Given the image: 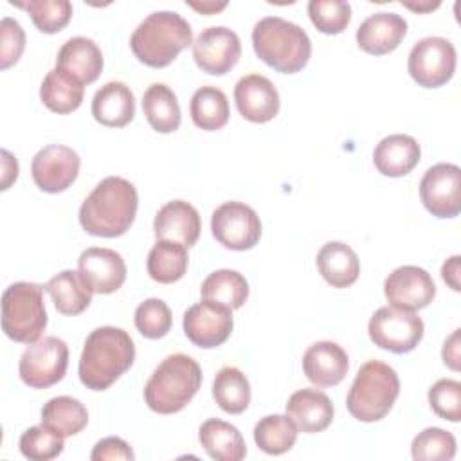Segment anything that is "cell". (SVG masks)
<instances>
[{
  "instance_id": "obj_1",
  "label": "cell",
  "mask_w": 461,
  "mask_h": 461,
  "mask_svg": "<svg viewBox=\"0 0 461 461\" xmlns=\"http://www.w3.org/2000/svg\"><path fill=\"white\" fill-rule=\"evenodd\" d=\"M137 207L135 185L122 176H106L81 203L79 223L92 236L117 238L131 227Z\"/></svg>"
},
{
  "instance_id": "obj_2",
  "label": "cell",
  "mask_w": 461,
  "mask_h": 461,
  "mask_svg": "<svg viewBox=\"0 0 461 461\" xmlns=\"http://www.w3.org/2000/svg\"><path fill=\"white\" fill-rule=\"evenodd\" d=\"M135 360V344L128 331L101 326L90 331L79 357V380L86 389L104 391L119 380Z\"/></svg>"
},
{
  "instance_id": "obj_3",
  "label": "cell",
  "mask_w": 461,
  "mask_h": 461,
  "mask_svg": "<svg viewBox=\"0 0 461 461\" xmlns=\"http://www.w3.org/2000/svg\"><path fill=\"white\" fill-rule=\"evenodd\" d=\"M189 45H193V29L175 11L148 14L130 38L135 58L153 68L167 67Z\"/></svg>"
},
{
  "instance_id": "obj_4",
  "label": "cell",
  "mask_w": 461,
  "mask_h": 461,
  "mask_svg": "<svg viewBox=\"0 0 461 461\" xmlns=\"http://www.w3.org/2000/svg\"><path fill=\"white\" fill-rule=\"evenodd\" d=\"M256 56L283 74L303 70L312 56V41L306 31L281 16H265L252 29Z\"/></svg>"
},
{
  "instance_id": "obj_5",
  "label": "cell",
  "mask_w": 461,
  "mask_h": 461,
  "mask_svg": "<svg viewBox=\"0 0 461 461\" xmlns=\"http://www.w3.org/2000/svg\"><path fill=\"white\" fill-rule=\"evenodd\" d=\"M200 385L202 367L198 362L185 353H175L151 373L144 387V402L158 414H173L193 400Z\"/></svg>"
},
{
  "instance_id": "obj_6",
  "label": "cell",
  "mask_w": 461,
  "mask_h": 461,
  "mask_svg": "<svg viewBox=\"0 0 461 461\" xmlns=\"http://www.w3.org/2000/svg\"><path fill=\"white\" fill-rule=\"evenodd\" d=\"M398 394V373L382 360H367L348 391L346 405L355 420L373 423L389 414Z\"/></svg>"
},
{
  "instance_id": "obj_7",
  "label": "cell",
  "mask_w": 461,
  "mask_h": 461,
  "mask_svg": "<svg viewBox=\"0 0 461 461\" xmlns=\"http://www.w3.org/2000/svg\"><path fill=\"white\" fill-rule=\"evenodd\" d=\"M43 286L29 281L9 285L2 294V330L14 342L32 344L47 328Z\"/></svg>"
},
{
  "instance_id": "obj_8",
  "label": "cell",
  "mask_w": 461,
  "mask_h": 461,
  "mask_svg": "<svg viewBox=\"0 0 461 461\" xmlns=\"http://www.w3.org/2000/svg\"><path fill=\"white\" fill-rule=\"evenodd\" d=\"M423 331L421 317L396 306L378 308L367 324V333L375 346L396 355L412 351L423 339Z\"/></svg>"
},
{
  "instance_id": "obj_9",
  "label": "cell",
  "mask_w": 461,
  "mask_h": 461,
  "mask_svg": "<svg viewBox=\"0 0 461 461\" xmlns=\"http://www.w3.org/2000/svg\"><path fill=\"white\" fill-rule=\"evenodd\" d=\"M456 47L441 36H427L416 41L407 58L411 77L423 88H438L448 83L456 72Z\"/></svg>"
},
{
  "instance_id": "obj_10",
  "label": "cell",
  "mask_w": 461,
  "mask_h": 461,
  "mask_svg": "<svg viewBox=\"0 0 461 461\" xmlns=\"http://www.w3.org/2000/svg\"><path fill=\"white\" fill-rule=\"evenodd\" d=\"M68 367V348L58 337H43L29 344L18 362V373L25 385L47 389L63 380Z\"/></svg>"
},
{
  "instance_id": "obj_11",
  "label": "cell",
  "mask_w": 461,
  "mask_h": 461,
  "mask_svg": "<svg viewBox=\"0 0 461 461\" xmlns=\"http://www.w3.org/2000/svg\"><path fill=\"white\" fill-rule=\"evenodd\" d=\"M211 230L220 245L230 250H249L261 238L258 212L243 202H225L211 216Z\"/></svg>"
},
{
  "instance_id": "obj_12",
  "label": "cell",
  "mask_w": 461,
  "mask_h": 461,
  "mask_svg": "<svg viewBox=\"0 0 461 461\" xmlns=\"http://www.w3.org/2000/svg\"><path fill=\"white\" fill-rule=\"evenodd\" d=\"M182 326L185 337L194 346L203 349L218 348L232 333V310L218 301L203 299L185 310Z\"/></svg>"
},
{
  "instance_id": "obj_13",
  "label": "cell",
  "mask_w": 461,
  "mask_h": 461,
  "mask_svg": "<svg viewBox=\"0 0 461 461\" xmlns=\"http://www.w3.org/2000/svg\"><path fill=\"white\" fill-rule=\"evenodd\" d=\"M420 198L436 218H454L461 212V169L450 162L429 167L420 182Z\"/></svg>"
},
{
  "instance_id": "obj_14",
  "label": "cell",
  "mask_w": 461,
  "mask_h": 461,
  "mask_svg": "<svg viewBox=\"0 0 461 461\" xmlns=\"http://www.w3.org/2000/svg\"><path fill=\"white\" fill-rule=\"evenodd\" d=\"M79 155L63 144H49L41 148L31 162L34 184L45 193H61L68 189L79 175Z\"/></svg>"
},
{
  "instance_id": "obj_15",
  "label": "cell",
  "mask_w": 461,
  "mask_h": 461,
  "mask_svg": "<svg viewBox=\"0 0 461 461\" xmlns=\"http://www.w3.org/2000/svg\"><path fill=\"white\" fill-rule=\"evenodd\" d=\"M241 56L240 36L223 25L203 29L193 41V58L198 68L212 76L227 74Z\"/></svg>"
},
{
  "instance_id": "obj_16",
  "label": "cell",
  "mask_w": 461,
  "mask_h": 461,
  "mask_svg": "<svg viewBox=\"0 0 461 461\" xmlns=\"http://www.w3.org/2000/svg\"><path fill=\"white\" fill-rule=\"evenodd\" d=\"M122 256L106 247H88L77 259V274L92 294H113L126 281Z\"/></svg>"
},
{
  "instance_id": "obj_17",
  "label": "cell",
  "mask_w": 461,
  "mask_h": 461,
  "mask_svg": "<svg viewBox=\"0 0 461 461\" xmlns=\"http://www.w3.org/2000/svg\"><path fill=\"white\" fill-rule=\"evenodd\" d=\"M384 294L391 306L414 312L432 303L436 295V285L425 268L416 265H403L394 268L385 277Z\"/></svg>"
},
{
  "instance_id": "obj_18",
  "label": "cell",
  "mask_w": 461,
  "mask_h": 461,
  "mask_svg": "<svg viewBox=\"0 0 461 461\" xmlns=\"http://www.w3.org/2000/svg\"><path fill=\"white\" fill-rule=\"evenodd\" d=\"M240 115L250 122H268L279 112V94L274 83L261 74H247L234 86Z\"/></svg>"
},
{
  "instance_id": "obj_19",
  "label": "cell",
  "mask_w": 461,
  "mask_h": 461,
  "mask_svg": "<svg viewBox=\"0 0 461 461\" xmlns=\"http://www.w3.org/2000/svg\"><path fill=\"white\" fill-rule=\"evenodd\" d=\"M349 369V358L342 346L331 340L312 344L303 355V371L306 378L319 387H331L344 380Z\"/></svg>"
},
{
  "instance_id": "obj_20",
  "label": "cell",
  "mask_w": 461,
  "mask_h": 461,
  "mask_svg": "<svg viewBox=\"0 0 461 461\" xmlns=\"http://www.w3.org/2000/svg\"><path fill=\"white\" fill-rule=\"evenodd\" d=\"M407 34V22L396 13L380 11L369 14L357 29L358 47L373 56L393 52Z\"/></svg>"
},
{
  "instance_id": "obj_21",
  "label": "cell",
  "mask_w": 461,
  "mask_h": 461,
  "mask_svg": "<svg viewBox=\"0 0 461 461\" xmlns=\"http://www.w3.org/2000/svg\"><path fill=\"white\" fill-rule=\"evenodd\" d=\"M153 230L157 240H167L193 247L200 238L202 220L191 203L184 200H171L164 203L155 214Z\"/></svg>"
},
{
  "instance_id": "obj_22",
  "label": "cell",
  "mask_w": 461,
  "mask_h": 461,
  "mask_svg": "<svg viewBox=\"0 0 461 461\" xmlns=\"http://www.w3.org/2000/svg\"><path fill=\"white\" fill-rule=\"evenodd\" d=\"M420 157L421 149L414 137L393 133L376 144L373 151V164L384 176L398 178L409 175L418 166Z\"/></svg>"
},
{
  "instance_id": "obj_23",
  "label": "cell",
  "mask_w": 461,
  "mask_h": 461,
  "mask_svg": "<svg viewBox=\"0 0 461 461\" xmlns=\"http://www.w3.org/2000/svg\"><path fill=\"white\" fill-rule=\"evenodd\" d=\"M286 414L297 430L306 434L322 432L333 420V403L322 391L299 389L288 398Z\"/></svg>"
},
{
  "instance_id": "obj_24",
  "label": "cell",
  "mask_w": 461,
  "mask_h": 461,
  "mask_svg": "<svg viewBox=\"0 0 461 461\" xmlns=\"http://www.w3.org/2000/svg\"><path fill=\"white\" fill-rule=\"evenodd\" d=\"M103 52L97 43L85 36L67 40L58 50L56 67L77 77L83 85L94 83L103 70Z\"/></svg>"
},
{
  "instance_id": "obj_25",
  "label": "cell",
  "mask_w": 461,
  "mask_h": 461,
  "mask_svg": "<svg viewBox=\"0 0 461 461\" xmlns=\"http://www.w3.org/2000/svg\"><path fill=\"white\" fill-rule=\"evenodd\" d=\"M94 119L108 128H122L135 115V97L122 81L104 83L92 99Z\"/></svg>"
},
{
  "instance_id": "obj_26",
  "label": "cell",
  "mask_w": 461,
  "mask_h": 461,
  "mask_svg": "<svg viewBox=\"0 0 461 461\" xmlns=\"http://www.w3.org/2000/svg\"><path fill=\"white\" fill-rule=\"evenodd\" d=\"M317 268L328 285L346 288L358 279L360 261L357 252L344 241H328L317 252Z\"/></svg>"
},
{
  "instance_id": "obj_27",
  "label": "cell",
  "mask_w": 461,
  "mask_h": 461,
  "mask_svg": "<svg viewBox=\"0 0 461 461\" xmlns=\"http://www.w3.org/2000/svg\"><path fill=\"white\" fill-rule=\"evenodd\" d=\"M198 439L207 456L216 461H241L247 456L241 432L229 421L205 420L198 429Z\"/></svg>"
},
{
  "instance_id": "obj_28",
  "label": "cell",
  "mask_w": 461,
  "mask_h": 461,
  "mask_svg": "<svg viewBox=\"0 0 461 461\" xmlns=\"http://www.w3.org/2000/svg\"><path fill=\"white\" fill-rule=\"evenodd\" d=\"M83 95L85 85L58 67L47 72L40 86L41 103L54 113H70L77 110L83 103Z\"/></svg>"
},
{
  "instance_id": "obj_29",
  "label": "cell",
  "mask_w": 461,
  "mask_h": 461,
  "mask_svg": "<svg viewBox=\"0 0 461 461\" xmlns=\"http://www.w3.org/2000/svg\"><path fill=\"white\" fill-rule=\"evenodd\" d=\"M142 112L149 126L158 133L178 130L182 121L176 94L164 83H153L142 95Z\"/></svg>"
},
{
  "instance_id": "obj_30",
  "label": "cell",
  "mask_w": 461,
  "mask_h": 461,
  "mask_svg": "<svg viewBox=\"0 0 461 461\" xmlns=\"http://www.w3.org/2000/svg\"><path fill=\"white\" fill-rule=\"evenodd\" d=\"M86 423L88 411L77 398L67 394L56 396L41 407V425L49 427L63 438L79 434Z\"/></svg>"
},
{
  "instance_id": "obj_31",
  "label": "cell",
  "mask_w": 461,
  "mask_h": 461,
  "mask_svg": "<svg viewBox=\"0 0 461 461\" xmlns=\"http://www.w3.org/2000/svg\"><path fill=\"white\" fill-rule=\"evenodd\" d=\"M43 288L52 297L56 310L63 315H79L92 303V292L74 270H61L50 277Z\"/></svg>"
},
{
  "instance_id": "obj_32",
  "label": "cell",
  "mask_w": 461,
  "mask_h": 461,
  "mask_svg": "<svg viewBox=\"0 0 461 461\" xmlns=\"http://www.w3.org/2000/svg\"><path fill=\"white\" fill-rule=\"evenodd\" d=\"M187 263L189 258L185 245L167 240H157V243L151 247L148 254L146 268L153 281L169 285L184 277Z\"/></svg>"
},
{
  "instance_id": "obj_33",
  "label": "cell",
  "mask_w": 461,
  "mask_h": 461,
  "mask_svg": "<svg viewBox=\"0 0 461 461\" xmlns=\"http://www.w3.org/2000/svg\"><path fill=\"white\" fill-rule=\"evenodd\" d=\"M189 113L193 122L205 130L214 131L227 124L230 110H229V99L218 86L205 85L200 86L189 103Z\"/></svg>"
},
{
  "instance_id": "obj_34",
  "label": "cell",
  "mask_w": 461,
  "mask_h": 461,
  "mask_svg": "<svg viewBox=\"0 0 461 461\" xmlns=\"http://www.w3.org/2000/svg\"><path fill=\"white\" fill-rule=\"evenodd\" d=\"M212 398L229 414H241L250 403L249 378L238 367H221L212 382Z\"/></svg>"
},
{
  "instance_id": "obj_35",
  "label": "cell",
  "mask_w": 461,
  "mask_h": 461,
  "mask_svg": "<svg viewBox=\"0 0 461 461\" xmlns=\"http://www.w3.org/2000/svg\"><path fill=\"white\" fill-rule=\"evenodd\" d=\"M200 294L203 299L218 301L230 310H238L245 304L249 297V283L238 270L221 268L211 272L203 279Z\"/></svg>"
},
{
  "instance_id": "obj_36",
  "label": "cell",
  "mask_w": 461,
  "mask_h": 461,
  "mask_svg": "<svg viewBox=\"0 0 461 461\" xmlns=\"http://www.w3.org/2000/svg\"><path fill=\"white\" fill-rule=\"evenodd\" d=\"M297 439V427L288 414H268L254 427L256 445L270 456L288 452Z\"/></svg>"
},
{
  "instance_id": "obj_37",
  "label": "cell",
  "mask_w": 461,
  "mask_h": 461,
  "mask_svg": "<svg viewBox=\"0 0 461 461\" xmlns=\"http://www.w3.org/2000/svg\"><path fill=\"white\" fill-rule=\"evenodd\" d=\"M11 4L25 9L36 29L45 34L59 32L72 18V4L68 0H27Z\"/></svg>"
},
{
  "instance_id": "obj_38",
  "label": "cell",
  "mask_w": 461,
  "mask_h": 461,
  "mask_svg": "<svg viewBox=\"0 0 461 461\" xmlns=\"http://www.w3.org/2000/svg\"><path fill=\"white\" fill-rule=\"evenodd\" d=\"M411 454L416 461H450L456 456V438L445 429L427 427L412 439Z\"/></svg>"
},
{
  "instance_id": "obj_39",
  "label": "cell",
  "mask_w": 461,
  "mask_h": 461,
  "mask_svg": "<svg viewBox=\"0 0 461 461\" xmlns=\"http://www.w3.org/2000/svg\"><path fill=\"white\" fill-rule=\"evenodd\" d=\"M23 457L32 461H50L63 452V436L56 434L45 425H34L27 429L18 441Z\"/></svg>"
},
{
  "instance_id": "obj_40",
  "label": "cell",
  "mask_w": 461,
  "mask_h": 461,
  "mask_svg": "<svg viewBox=\"0 0 461 461\" xmlns=\"http://www.w3.org/2000/svg\"><path fill=\"white\" fill-rule=\"evenodd\" d=\"M135 328L146 339H162L167 335L173 324V315L169 306L157 297H149L142 301L135 308Z\"/></svg>"
},
{
  "instance_id": "obj_41",
  "label": "cell",
  "mask_w": 461,
  "mask_h": 461,
  "mask_svg": "<svg viewBox=\"0 0 461 461\" xmlns=\"http://www.w3.org/2000/svg\"><path fill=\"white\" fill-rule=\"evenodd\" d=\"M308 16L317 31L339 34L351 22V5L344 0H310Z\"/></svg>"
},
{
  "instance_id": "obj_42",
  "label": "cell",
  "mask_w": 461,
  "mask_h": 461,
  "mask_svg": "<svg viewBox=\"0 0 461 461\" xmlns=\"http://www.w3.org/2000/svg\"><path fill=\"white\" fill-rule=\"evenodd\" d=\"M430 409L443 420H461V384L454 378H441L429 389Z\"/></svg>"
},
{
  "instance_id": "obj_43",
  "label": "cell",
  "mask_w": 461,
  "mask_h": 461,
  "mask_svg": "<svg viewBox=\"0 0 461 461\" xmlns=\"http://www.w3.org/2000/svg\"><path fill=\"white\" fill-rule=\"evenodd\" d=\"M25 49V32L22 25L11 18L4 16L0 23V67L5 70L14 65Z\"/></svg>"
},
{
  "instance_id": "obj_44",
  "label": "cell",
  "mask_w": 461,
  "mask_h": 461,
  "mask_svg": "<svg viewBox=\"0 0 461 461\" xmlns=\"http://www.w3.org/2000/svg\"><path fill=\"white\" fill-rule=\"evenodd\" d=\"M90 459L92 461H108V459L110 461H113V459L131 461V459H135V454L124 439H121L117 436H110V438H104L95 443V447L92 448Z\"/></svg>"
},
{
  "instance_id": "obj_45",
  "label": "cell",
  "mask_w": 461,
  "mask_h": 461,
  "mask_svg": "<svg viewBox=\"0 0 461 461\" xmlns=\"http://www.w3.org/2000/svg\"><path fill=\"white\" fill-rule=\"evenodd\" d=\"M441 357L445 366H448L452 371H459V330H454L452 335L445 340Z\"/></svg>"
},
{
  "instance_id": "obj_46",
  "label": "cell",
  "mask_w": 461,
  "mask_h": 461,
  "mask_svg": "<svg viewBox=\"0 0 461 461\" xmlns=\"http://www.w3.org/2000/svg\"><path fill=\"white\" fill-rule=\"evenodd\" d=\"M459 263H461V258L452 256L441 267V277L454 292L461 290V286H459Z\"/></svg>"
},
{
  "instance_id": "obj_47",
  "label": "cell",
  "mask_w": 461,
  "mask_h": 461,
  "mask_svg": "<svg viewBox=\"0 0 461 461\" xmlns=\"http://www.w3.org/2000/svg\"><path fill=\"white\" fill-rule=\"evenodd\" d=\"M16 178H18V162L7 149H2V187L0 189L5 191Z\"/></svg>"
},
{
  "instance_id": "obj_48",
  "label": "cell",
  "mask_w": 461,
  "mask_h": 461,
  "mask_svg": "<svg viewBox=\"0 0 461 461\" xmlns=\"http://www.w3.org/2000/svg\"><path fill=\"white\" fill-rule=\"evenodd\" d=\"M187 5L193 7L194 11L202 13V14H214L221 9H225L227 2H211V0H207V2H187Z\"/></svg>"
},
{
  "instance_id": "obj_49",
  "label": "cell",
  "mask_w": 461,
  "mask_h": 461,
  "mask_svg": "<svg viewBox=\"0 0 461 461\" xmlns=\"http://www.w3.org/2000/svg\"><path fill=\"white\" fill-rule=\"evenodd\" d=\"M402 5H405L416 13H429L436 7H439V2H418V4L416 2H402Z\"/></svg>"
}]
</instances>
